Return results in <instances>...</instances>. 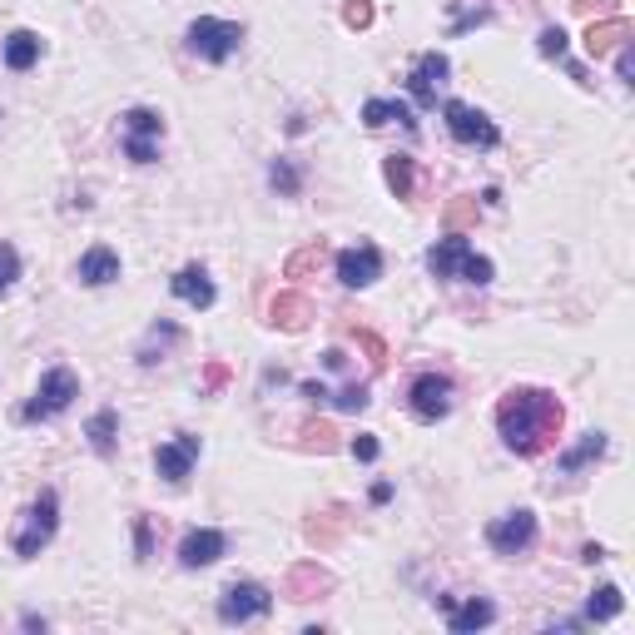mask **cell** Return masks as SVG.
Wrapping results in <instances>:
<instances>
[{"instance_id":"cell-12","label":"cell","mask_w":635,"mask_h":635,"mask_svg":"<svg viewBox=\"0 0 635 635\" xmlns=\"http://www.w3.org/2000/svg\"><path fill=\"white\" fill-rule=\"evenodd\" d=\"M198 452H204V442L198 437H174V442H159L154 446V472L164 476L169 486H184L189 482V472H194V462H198Z\"/></svg>"},{"instance_id":"cell-28","label":"cell","mask_w":635,"mask_h":635,"mask_svg":"<svg viewBox=\"0 0 635 635\" xmlns=\"http://www.w3.org/2000/svg\"><path fill=\"white\" fill-rule=\"evenodd\" d=\"M347 333H353V343L357 347H363V353H367V363H373L377 367V373H383V367H387V357H392V353H387V343H383V337H377L373 333V327H347Z\"/></svg>"},{"instance_id":"cell-41","label":"cell","mask_w":635,"mask_h":635,"mask_svg":"<svg viewBox=\"0 0 635 635\" xmlns=\"http://www.w3.org/2000/svg\"><path fill=\"white\" fill-rule=\"evenodd\" d=\"M224 383H228V363H218V357H214V363L204 367V383H198V387H204V392H218Z\"/></svg>"},{"instance_id":"cell-4","label":"cell","mask_w":635,"mask_h":635,"mask_svg":"<svg viewBox=\"0 0 635 635\" xmlns=\"http://www.w3.org/2000/svg\"><path fill=\"white\" fill-rule=\"evenodd\" d=\"M55 531H60V496L45 486V492L30 502L25 521H20V531H15V556L20 561H35V556L55 541Z\"/></svg>"},{"instance_id":"cell-17","label":"cell","mask_w":635,"mask_h":635,"mask_svg":"<svg viewBox=\"0 0 635 635\" xmlns=\"http://www.w3.org/2000/svg\"><path fill=\"white\" fill-rule=\"evenodd\" d=\"M169 288H174V298L189 308H214V278L204 273V263H184L169 278Z\"/></svg>"},{"instance_id":"cell-35","label":"cell","mask_w":635,"mask_h":635,"mask_svg":"<svg viewBox=\"0 0 635 635\" xmlns=\"http://www.w3.org/2000/svg\"><path fill=\"white\" fill-rule=\"evenodd\" d=\"M15 278H20V254L10 244H0V298L15 288Z\"/></svg>"},{"instance_id":"cell-43","label":"cell","mask_w":635,"mask_h":635,"mask_svg":"<svg viewBox=\"0 0 635 635\" xmlns=\"http://www.w3.org/2000/svg\"><path fill=\"white\" fill-rule=\"evenodd\" d=\"M303 397H308V402H327V397H333V392H327L323 383H303Z\"/></svg>"},{"instance_id":"cell-39","label":"cell","mask_w":635,"mask_h":635,"mask_svg":"<svg viewBox=\"0 0 635 635\" xmlns=\"http://www.w3.org/2000/svg\"><path fill=\"white\" fill-rule=\"evenodd\" d=\"M149 551H154V531H149V516H134V556L144 561Z\"/></svg>"},{"instance_id":"cell-31","label":"cell","mask_w":635,"mask_h":635,"mask_svg":"<svg viewBox=\"0 0 635 635\" xmlns=\"http://www.w3.org/2000/svg\"><path fill=\"white\" fill-rule=\"evenodd\" d=\"M442 218H446V234H462L466 224H476V198H466V194H462V198H452Z\"/></svg>"},{"instance_id":"cell-19","label":"cell","mask_w":635,"mask_h":635,"mask_svg":"<svg viewBox=\"0 0 635 635\" xmlns=\"http://www.w3.org/2000/svg\"><path fill=\"white\" fill-rule=\"evenodd\" d=\"M268 323L283 327V333H303V327L313 323V303H308L303 293H293V288H288V293H278L273 303H268Z\"/></svg>"},{"instance_id":"cell-30","label":"cell","mask_w":635,"mask_h":635,"mask_svg":"<svg viewBox=\"0 0 635 635\" xmlns=\"http://www.w3.org/2000/svg\"><path fill=\"white\" fill-rule=\"evenodd\" d=\"M337 531H343V512H323V516L308 521V541H313V546H333Z\"/></svg>"},{"instance_id":"cell-36","label":"cell","mask_w":635,"mask_h":635,"mask_svg":"<svg viewBox=\"0 0 635 635\" xmlns=\"http://www.w3.org/2000/svg\"><path fill=\"white\" fill-rule=\"evenodd\" d=\"M343 20H347L353 30H367V25H373V0H347V6H343Z\"/></svg>"},{"instance_id":"cell-42","label":"cell","mask_w":635,"mask_h":635,"mask_svg":"<svg viewBox=\"0 0 635 635\" xmlns=\"http://www.w3.org/2000/svg\"><path fill=\"white\" fill-rule=\"evenodd\" d=\"M575 6V15H591V10H611L615 0H571Z\"/></svg>"},{"instance_id":"cell-8","label":"cell","mask_w":635,"mask_h":635,"mask_svg":"<svg viewBox=\"0 0 635 635\" xmlns=\"http://www.w3.org/2000/svg\"><path fill=\"white\" fill-rule=\"evenodd\" d=\"M268 611H273V591L258 581H234V585H224V595H218V621L224 625L263 621Z\"/></svg>"},{"instance_id":"cell-22","label":"cell","mask_w":635,"mask_h":635,"mask_svg":"<svg viewBox=\"0 0 635 635\" xmlns=\"http://www.w3.org/2000/svg\"><path fill=\"white\" fill-rule=\"evenodd\" d=\"M327 585H333V575H327L318 561H303L288 571V595H293V601H313V595L327 591Z\"/></svg>"},{"instance_id":"cell-13","label":"cell","mask_w":635,"mask_h":635,"mask_svg":"<svg viewBox=\"0 0 635 635\" xmlns=\"http://www.w3.org/2000/svg\"><path fill=\"white\" fill-rule=\"evenodd\" d=\"M446 75H452V65H446L442 50H422V55L412 60V75H407V89H412L417 105H437V89L446 85Z\"/></svg>"},{"instance_id":"cell-24","label":"cell","mask_w":635,"mask_h":635,"mask_svg":"<svg viewBox=\"0 0 635 635\" xmlns=\"http://www.w3.org/2000/svg\"><path fill=\"white\" fill-rule=\"evenodd\" d=\"M85 437H89V446H95L99 456L115 452V442H119V412L115 407H99V412L85 422Z\"/></svg>"},{"instance_id":"cell-10","label":"cell","mask_w":635,"mask_h":635,"mask_svg":"<svg viewBox=\"0 0 635 635\" xmlns=\"http://www.w3.org/2000/svg\"><path fill=\"white\" fill-rule=\"evenodd\" d=\"M407 407H412L417 422H442V417L452 412V377L422 373L412 387H407Z\"/></svg>"},{"instance_id":"cell-7","label":"cell","mask_w":635,"mask_h":635,"mask_svg":"<svg viewBox=\"0 0 635 635\" xmlns=\"http://www.w3.org/2000/svg\"><path fill=\"white\" fill-rule=\"evenodd\" d=\"M442 119H446V129H452L456 144H466V149H496V144H502L496 119L482 115V109H472V105H462V99H446Z\"/></svg>"},{"instance_id":"cell-2","label":"cell","mask_w":635,"mask_h":635,"mask_svg":"<svg viewBox=\"0 0 635 635\" xmlns=\"http://www.w3.org/2000/svg\"><path fill=\"white\" fill-rule=\"evenodd\" d=\"M427 268H432V278H462V283H476V288H486L496 278L492 258L476 254L462 234L437 238V244L427 248Z\"/></svg>"},{"instance_id":"cell-18","label":"cell","mask_w":635,"mask_h":635,"mask_svg":"<svg viewBox=\"0 0 635 635\" xmlns=\"http://www.w3.org/2000/svg\"><path fill=\"white\" fill-rule=\"evenodd\" d=\"M75 278H79V283H89V288L115 283V278H119V254L109 244L85 248V254H79V263H75Z\"/></svg>"},{"instance_id":"cell-1","label":"cell","mask_w":635,"mask_h":635,"mask_svg":"<svg viewBox=\"0 0 635 635\" xmlns=\"http://www.w3.org/2000/svg\"><path fill=\"white\" fill-rule=\"evenodd\" d=\"M561 402L546 387H512L496 402V432L516 456H541L561 437Z\"/></svg>"},{"instance_id":"cell-44","label":"cell","mask_w":635,"mask_h":635,"mask_svg":"<svg viewBox=\"0 0 635 635\" xmlns=\"http://www.w3.org/2000/svg\"><path fill=\"white\" fill-rule=\"evenodd\" d=\"M323 363H327V367H333V373H343V367H347V357H343V353H337V347H327V353H323Z\"/></svg>"},{"instance_id":"cell-21","label":"cell","mask_w":635,"mask_h":635,"mask_svg":"<svg viewBox=\"0 0 635 635\" xmlns=\"http://www.w3.org/2000/svg\"><path fill=\"white\" fill-rule=\"evenodd\" d=\"M383 179H387V189H392L402 204H412V198H417V159L412 154H387Z\"/></svg>"},{"instance_id":"cell-16","label":"cell","mask_w":635,"mask_h":635,"mask_svg":"<svg viewBox=\"0 0 635 635\" xmlns=\"http://www.w3.org/2000/svg\"><path fill=\"white\" fill-rule=\"evenodd\" d=\"M635 30H631V20L625 15H611V20H591V25H585V55L591 60H601V55H611V50H621L625 40H631Z\"/></svg>"},{"instance_id":"cell-40","label":"cell","mask_w":635,"mask_h":635,"mask_svg":"<svg viewBox=\"0 0 635 635\" xmlns=\"http://www.w3.org/2000/svg\"><path fill=\"white\" fill-rule=\"evenodd\" d=\"M377 452H383V442H377L373 432H357V442H353V456H357V462H377Z\"/></svg>"},{"instance_id":"cell-33","label":"cell","mask_w":635,"mask_h":635,"mask_svg":"<svg viewBox=\"0 0 635 635\" xmlns=\"http://www.w3.org/2000/svg\"><path fill=\"white\" fill-rule=\"evenodd\" d=\"M536 50H541L546 60H566V30L561 25H546L541 35H536Z\"/></svg>"},{"instance_id":"cell-20","label":"cell","mask_w":635,"mask_h":635,"mask_svg":"<svg viewBox=\"0 0 635 635\" xmlns=\"http://www.w3.org/2000/svg\"><path fill=\"white\" fill-rule=\"evenodd\" d=\"M363 125L367 129H383V125H402L407 134H417V119L402 99H367L363 105Z\"/></svg>"},{"instance_id":"cell-23","label":"cell","mask_w":635,"mask_h":635,"mask_svg":"<svg viewBox=\"0 0 635 635\" xmlns=\"http://www.w3.org/2000/svg\"><path fill=\"white\" fill-rule=\"evenodd\" d=\"M595 456H605V432H585L581 442L571 446V452L556 456V472H561V476H575L585 462H595Z\"/></svg>"},{"instance_id":"cell-38","label":"cell","mask_w":635,"mask_h":635,"mask_svg":"<svg viewBox=\"0 0 635 635\" xmlns=\"http://www.w3.org/2000/svg\"><path fill=\"white\" fill-rule=\"evenodd\" d=\"M615 75H621V85H635V50H631V40L615 50Z\"/></svg>"},{"instance_id":"cell-27","label":"cell","mask_w":635,"mask_h":635,"mask_svg":"<svg viewBox=\"0 0 635 635\" xmlns=\"http://www.w3.org/2000/svg\"><path fill=\"white\" fill-rule=\"evenodd\" d=\"M621 591H615V585H601V591L591 595V605H585V621H615V615H621Z\"/></svg>"},{"instance_id":"cell-34","label":"cell","mask_w":635,"mask_h":635,"mask_svg":"<svg viewBox=\"0 0 635 635\" xmlns=\"http://www.w3.org/2000/svg\"><path fill=\"white\" fill-rule=\"evenodd\" d=\"M268 179H273V189H278V194H288V198H293L298 184H303V179H298V169L288 164V159H278V164L268 169Z\"/></svg>"},{"instance_id":"cell-9","label":"cell","mask_w":635,"mask_h":635,"mask_svg":"<svg viewBox=\"0 0 635 635\" xmlns=\"http://www.w3.org/2000/svg\"><path fill=\"white\" fill-rule=\"evenodd\" d=\"M486 546H492L496 556H526L536 546V512L531 506H516V512L496 516V521L486 526Z\"/></svg>"},{"instance_id":"cell-11","label":"cell","mask_w":635,"mask_h":635,"mask_svg":"<svg viewBox=\"0 0 635 635\" xmlns=\"http://www.w3.org/2000/svg\"><path fill=\"white\" fill-rule=\"evenodd\" d=\"M333 268H337V283H343V288H367V283L383 278V248H377V244H353V248H343V254L333 258Z\"/></svg>"},{"instance_id":"cell-6","label":"cell","mask_w":635,"mask_h":635,"mask_svg":"<svg viewBox=\"0 0 635 635\" xmlns=\"http://www.w3.org/2000/svg\"><path fill=\"white\" fill-rule=\"evenodd\" d=\"M119 129H125V154L134 159V164H154L159 159V139H164V115L159 109H125L119 115Z\"/></svg>"},{"instance_id":"cell-26","label":"cell","mask_w":635,"mask_h":635,"mask_svg":"<svg viewBox=\"0 0 635 635\" xmlns=\"http://www.w3.org/2000/svg\"><path fill=\"white\" fill-rule=\"evenodd\" d=\"M179 337H184V333H179L174 323H164V318H159V323L149 327V337H144V343H139V363H144V367H154L159 357H164V347H174Z\"/></svg>"},{"instance_id":"cell-14","label":"cell","mask_w":635,"mask_h":635,"mask_svg":"<svg viewBox=\"0 0 635 635\" xmlns=\"http://www.w3.org/2000/svg\"><path fill=\"white\" fill-rule=\"evenodd\" d=\"M224 551H228L224 531H214V526H194V531L179 541V566H184V571H198V566H214Z\"/></svg>"},{"instance_id":"cell-25","label":"cell","mask_w":635,"mask_h":635,"mask_svg":"<svg viewBox=\"0 0 635 635\" xmlns=\"http://www.w3.org/2000/svg\"><path fill=\"white\" fill-rule=\"evenodd\" d=\"M40 50H45V45H40L35 30H15V35L6 40V65L15 69V75H25V69L40 60Z\"/></svg>"},{"instance_id":"cell-29","label":"cell","mask_w":635,"mask_h":635,"mask_svg":"<svg viewBox=\"0 0 635 635\" xmlns=\"http://www.w3.org/2000/svg\"><path fill=\"white\" fill-rule=\"evenodd\" d=\"M327 263V248L323 244H308V248H298L293 258L283 263V273L288 278H303V273H313V268H323Z\"/></svg>"},{"instance_id":"cell-5","label":"cell","mask_w":635,"mask_h":635,"mask_svg":"<svg viewBox=\"0 0 635 635\" xmlns=\"http://www.w3.org/2000/svg\"><path fill=\"white\" fill-rule=\"evenodd\" d=\"M75 397H79V377L69 373V367H50V373L40 377L35 397L20 407V422H50V417L69 412V402H75Z\"/></svg>"},{"instance_id":"cell-32","label":"cell","mask_w":635,"mask_h":635,"mask_svg":"<svg viewBox=\"0 0 635 635\" xmlns=\"http://www.w3.org/2000/svg\"><path fill=\"white\" fill-rule=\"evenodd\" d=\"M303 446L308 452H337V432L327 422H303Z\"/></svg>"},{"instance_id":"cell-3","label":"cell","mask_w":635,"mask_h":635,"mask_svg":"<svg viewBox=\"0 0 635 635\" xmlns=\"http://www.w3.org/2000/svg\"><path fill=\"white\" fill-rule=\"evenodd\" d=\"M184 45H189V55L208 60V65H224V60L238 55V45H244V25H238V20H218V15H198L194 25L184 30Z\"/></svg>"},{"instance_id":"cell-37","label":"cell","mask_w":635,"mask_h":635,"mask_svg":"<svg viewBox=\"0 0 635 635\" xmlns=\"http://www.w3.org/2000/svg\"><path fill=\"white\" fill-rule=\"evenodd\" d=\"M333 402L343 407V412H363V407L373 402V397H367V387H357V383H353V387H343V392H337Z\"/></svg>"},{"instance_id":"cell-15","label":"cell","mask_w":635,"mask_h":635,"mask_svg":"<svg viewBox=\"0 0 635 635\" xmlns=\"http://www.w3.org/2000/svg\"><path fill=\"white\" fill-rule=\"evenodd\" d=\"M437 605L446 611V631L452 635H466V631H482V625H492L496 621V605L492 601H466V605H456L452 595H437Z\"/></svg>"},{"instance_id":"cell-45","label":"cell","mask_w":635,"mask_h":635,"mask_svg":"<svg viewBox=\"0 0 635 635\" xmlns=\"http://www.w3.org/2000/svg\"><path fill=\"white\" fill-rule=\"evenodd\" d=\"M20 625H25V631H45V615H30L25 611V615H20Z\"/></svg>"}]
</instances>
